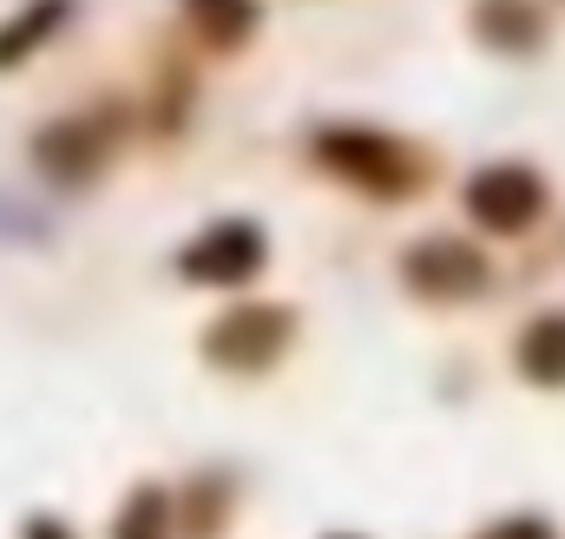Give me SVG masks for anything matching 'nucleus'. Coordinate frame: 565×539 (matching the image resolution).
Returning <instances> with one entry per match:
<instances>
[{
  "mask_svg": "<svg viewBox=\"0 0 565 539\" xmlns=\"http://www.w3.org/2000/svg\"><path fill=\"white\" fill-rule=\"evenodd\" d=\"M316 158H322V171H335L342 184H355L369 198H415L427 184L422 151L395 133H375V126H322Z\"/></svg>",
  "mask_w": 565,
  "mask_h": 539,
  "instance_id": "f257e3e1",
  "label": "nucleus"
},
{
  "mask_svg": "<svg viewBox=\"0 0 565 539\" xmlns=\"http://www.w3.org/2000/svg\"><path fill=\"white\" fill-rule=\"evenodd\" d=\"M289 342H296V309H282V303H237L204 329V356L231 376L277 369Z\"/></svg>",
  "mask_w": 565,
  "mask_h": 539,
  "instance_id": "f03ea898",
  "label": "nucleus"
},
{
  "mask_svg": "<svg viewBox=\"0 0 565 539\" xmlns=\"http://www.w3.org/2000/svg\"><path fill=\"white\" fill-rule=\"evenodd\" d=\"M546 178L533 171V165H520V158H500V165H480L473 178H467V218L480 224V231H493V237H520V231H533L540 218H546Z\"/></svg>",
  "mask_w": 565,
  "mask_h": 539,
  "instance_id": "7ed1b4c3",
  "label": "nucleus"
},
{
  "mask_svg": "<svg viewBox=\"0 0 565 539\" xmlns=\"http://www.w3.org/2000/svg\"><path fill=\"white\" fill-rule=\"evenodd\" d=\"M402 283H408L422 303H473V296L493 283V264H487L467 237L434 231V237H422V244L402 251Z\"/></svg>",
  "mask_w": 565,
  "mask_h": 539,
  "instance_id": "20e7f679",
  "label": "nucleus"
},
{
  "mask_svg": "<svg viewBox=\"0 0 565 539\" xmlns=\"http://www.w3.org/2000/svg\"><path fill=\"white\" fill-rule=\"evenodd\" d=\"M270 257V237L250 224V218H224V224H211V231H198L191 244H184V283H204V289H237V283H250L257 270Z\"/></svg>",
  "mask_w": 565,
  "mask_h": 539,
  "instance_id": "39448f33",
  "label": "nucleus"
},
{
  "mask_svg": "<svg viewBox=\"0 0 565 539\" xmlns=\"http://www.w3.org/2000/svg\"><path fill=\"white\" fill-rule=\"evenodd\" d=\"M33 158H40V171H53L60 184H86V178L113 158V119H106V126H99V113L53 119L46 133L33 138Z\"/></svg>",
  "mask_w": 565,
  "mask_h": 539,
  "instance_id": "423d86ee",
  "label": "nucleus"
},
{
  "mask_svg": "<svg viewBox=\"0 0 565 539\" xmlns=\"http://www.w3.org/2000/svg\"><path fill=\"white\" fill-rule=\"evenodd\" d=\"M473 33H480L493 53L526 60V53L546 46V13H540L533 0H480V7H473Z\"/></svg>",
  "mask_w": 565,
  "mask_h": 539,
  "instance_id": "0eeeda50",
  "label": "nucleus"
},
{
  "mask_svg": "<svg viewBox=\"0 0 565 539\" xmlns=\"http://www.w3.org/2000/svg\"><path fill=\"white\" fill-rule=\"evenodd\" d=\"M520 376L533 389H565V309H546L520 329Z\"/></svg>",
  "mask_w": 565,
  "mask_h": 539,
  "instance_id": "6e6552de",
  "label": "nucleus"
},
{
  "mask_svg": "<svg viewBox=\"0 0 565 539\" xmlns=\"http://www.w3.org/2000/svg\"><path fill=\"white\" fill-rule=\"evenodd\" d=\"M66 13H73V0H26V7L0 27V73L20 66V60H33V53L66 27Z\"/></svg>",
  "mask_w": 565,
  "mask_h": 539,
  "instance_id": "1a4fd4ad",
  "label": "nucleus"
},
{
  "mask_svg": "<svg viewBox=\"0 0 565 539\" xmlns=\"http://www.w3.org/2000/svg\"><path fill=\"white\" fill-rule=\"evenodd\" d=\"M191 27L204 33V46L231 53V46L250 40V27H257V0H191Z\"/></svg>",
  "mask_w": 565,
  "mask_h": 539,
  "instance_id": "9d476101",
  "label": "nucleus"
},
{
  "mask_svg": "<svg viewBox=\"0 0 565 539\" xmlns=\"http://www.w3.org/2000/svg\"><path fill=\"white\" fill-rule=\"evenodd\" d=\"M113 539H171V494L164 487H132L126 494V507H119V527Z\"/></svg>",
  "mask_w": 565,
  "mask_h": 539,
  "instance_id": "9b49d317",
  "label": "nucleus"
},
{
  "mask_svg": "<svg viewBox=\"0 0 565 539\" xmlns=\"http://www.w3.org/2000/svg\"><path fill=\"white\" fill-rule=\"evenodd\" d=\"M224 514H231V480L211 474V494H204V480H198V487H191V514H184V539H217L224 533Z\"/></svg>",
  "mask_w": 565,
  "mask_h": 539,
  "instance_id": "f8f14e48",
  "label": "nucleus"
},
{
  "mask_svg": "<svg viewBox=\"0 0 565 539\" xmlns=\"http://www.w3.org/2000/svg\"><path fill=\"white\" fill-rule=\"evenodd\" d=\"M480 539H553L546 520H500V527H487Z\"/></svg>",
  "mask_w": 565,
  "mask_h": 539,
  "instance_id": "ddd939ff",
  "label": "nucleus"
},
{
  "mask_svg": "<svg viewBox=\"0 0 565 539\" xmlns=\"http://www.w3.org/2000/svg\"><path fill=\"white\" fill-rule=\"evenodd\" d=\"M26 539H73L60 520H26Z\"/></svg>",
  "mask_w": 565,
  "mask_h": 539,
  "instance_id": "4468645a",
  "label": "nucleus"
},
{
  "mask_svg": "<svg viewBox=\"0 0 565 539\" xmlns=\"http://www.w3.org/2000/svg\"><path fill=\"white\" fill-rule=\"evenodd\" d=\"M335 539H355V533H335Z\"/></svg>",
  "mask_w": 565,
  "mask_h": 539,
  "instance_id": "2eb2a0df",
  "label": "nucleus"
}]
</instances>
